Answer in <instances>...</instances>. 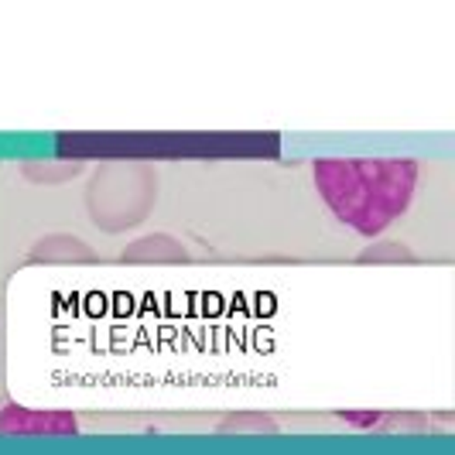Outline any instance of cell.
Returning a JSON list of instances; mask_svg holds the SVG:
<instances>
[{"label":"cell","mask_w":455,"mask_h":455,"mask_svg":"<svg viewBox=\"0 0 455 455\" xmlns=\"http://www.w3.org/2000/svg\"><path fill=\"white\" fill-rule=\"evenodd\" d=\"M76 414L68 411H38L21 404H0V435H76Z\"/></svg>","instance_id":"3957f363"},{"label":"cell","mask_w":455,"mask_h":455,"mask_svg":"<svg viewBox=\"0 0 455 455\" xmlns=\"http://www.w3.org/2000/svg\"><path fill=\"white\" fill-rule=\"evenodd\" d=\"M158 203L155 164L134 158L100 161L86 182V212L103 233H127L140 227Z\"/></svg>","instance_id":"7a4b0ae2"},{"label":"cell","mask_w":455,"mask_h":455,"mask_svg":"<svg viewBox=\"0 0 455 455\" xmlns=\"http://www.w3.org/2000/svg\"><path fill=\"white\" fill-rule=\"evenodd\" d=\"M28 260L31 264H96L100 257L76 233H48V236L31 243Z\"/></svg>","instance_id":"5b68a950"},{"label":"cell","mask_w":455,"mask_h":455,"mask_svg":"<svg viewBox=\"0 0 455 455\" xmlns=\"http://www.w3.org/2000/svg\"><path fill=\"white\" fill-rule=\"evenodd\" d=\"M83 172H86V164L79 158H48V161H28V164H21L24 179L38 185L68 182V179H79Z\"/></svg>","instance_id":"8992f818"},{"label":"cell","mask_w":455,"mask_h":455,"mask_svg":"<svg viewBox=\"0 0 455 455\" xmlns=\"http://www.w3.org/2000/svg\"><path fill=\"white\" fill-rule=\"evenodd\" d=\"M216 432H236V435H277V421H274L271 414H264V411H233V414H227L220 425H216Z\"/></svg>","instance_id":"52a82bcc"},{"label":"cell","mask_w":455,"mask_h":455,"mask_svg":"<svg viewBox=\"0 0 455 455\" xmlns=\"http://www.w3.org/2000/svg\"><path fill=\"white\" fill-rule=\"evenodd\" d=\"M4 360H7V329H4V319H0V373H4Z\"/></svg>","instance_id":"9c48e42d"},{"label":"cell","mask_w":455,"mask_h":455,"mask_svg":"<svg viewBox=\"0 0 455 455\" xmlns=\"http://www.w3.org/2000/svg\"><path fill=\"white\" fill-rule=\"evenodd\" d=\"M120 260L124 264H144V267H151V264H188L192 253L172 233H148V236H137L134 243H127L120 251Z\"/></svg>","instance_id":"277c9868"},{"label":"cell","mask_w":455,"mask_h":455,"mask_svg":"<svg viewBox=\"0 0 455 455\" xmlns=\"http://www.w3.org/2000/svg\"><path fill=\"white\" fill-rule=\"evenodd\" d=\"M315 185L336 220L363 236H380L408 212L418 164L411 158H322L315 161Z\"/></svg>","instance_id":"6da1fadb"},{"label":"cell","mask_w":455,"mask_h":455,"mask_svg":"<svg viewBox=\"0 0 455 455\" xmlns=\"http://www.w3.org/2000/svg\"><path fill=\"white\" fill-rule=\"evenodd\" d=\"M414 264L418 257L411 251L408 243H401V240H377V243H370L363 253H360V264Z\"/></svg>","instance_id":"ba28073f"}]
</instances>
